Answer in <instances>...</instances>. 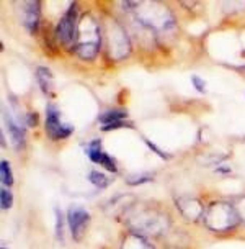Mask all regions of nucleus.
<instances>
[{
	"label": "nucleus",
	"instance_id": "f257e3e1",
	"mask_svg": "<svg viewBox=\"0 0 245 249\" xmlns=\"http://www.w3.org/2000/svg\"><path fill=\"white\" fill-rule=\"evenodd\" d=\"M131 7L136 12V18L144 23L147 28L155 31H168L175 28V18L167 7L154 2H142V3H131Z\"/></svg>",
	"mask_w": 245,
	"mask_h": 249
},
{
	"label": "nucleus",
	"instance_id": "f03ea898",
	"mask_svg": "<svg viewBox=\"0 0 245 249\" xmlns=\"http://www.w3.org/2000/svg\"><path fill=\"white\" fill-rule=\"evenodd\" d=\"M100 26H98L93 17L87 15L85 18L79 21L74 51L82 59H93L100 51Z\"/></svg>",
	"mask_w": 245,
	"mask_h": 249
},
{
	"label": "nucleus",
	"instance_id": "7ed1b4c3",
	"mask_svg": "<svg viewBox=\"0 0 245 249\" xmlns=\"http://www.w3.org/2000/svg\"><path fill=\"white\" fill-rule=\"evenodd\" d=\"M239 221L237 210L226 202H214L204 213V223L211 230L216 231H226L229 228H234Z\"/></svg>",
	"mask_w": 245,
	"mask_h": 249
},
{
	"label": "nucleus",
	"instance_id": "20e7f679",
	"mask_svg": "<svg viewBox=\"0 0 245 249\" xmlns=\"http://www.w3.org/2000/svg\"><path fill=\"white\" fill-rule=\"evenodd\" d=\"M77 26H79V15H77V5L72 3L67 12L62 15L61 21L57 23L56 35L57 39L67 48L75 46V38H77Z\"/></svg>",
	"mask_w": 245,
	"mask_h": 249
},
{
	"label": "nucleus",
	"instance_id": "39448f33",
	"mask_svg": "<svg viewBox=\"0 0 245 249\" xmlns=\"http://www.w3.org/2000/svg\"><path fill=\"white\" fill-rule=\"evenodd\" d=\"M46 131L54 140H64L74 133V126L61 122V113L54 105H48L46 108Z\"/></svg>",
	"mask_w": 245,
	"mask_h": 249
},
{
	"label": "nucleus",
	"instance_id": "423d86ee",
	"mask_svg": "<svg viewBox=\"0 0 245 249\" xmlns=\"http://www.w3.org/2000/svg\"><path fill=\"white\" fill-rule=\"evenodd\" d=\"M129 51H131V44L126 33L119 25H114L110 30V56H113L114 59H121L129 54Z\"/></svg>",
	"mask_w": 245,
	"mask_h": 249
},
{
	"label": "nucleus",
	"instance_id": "0eeeda50",
	"mask_svg": "<svg viewBox=\"0 0 245 249\" xmlns=\"http://www.w3.org/2000/svg\"><path fill=\"white\" fill-rule=\"evenodd\" d=\"M88 221H90V215L85 208L82 207H70L67 212V223L70 228V233L75 239H80L85 231Z\"/></svg>",
	"mask_w": 245,
	"mask_h": 249
},
{
	"label": "nucleus",
	"instance_id": "6e6552de",
	"mask_svg": "<svg viewBox=\"0 0 245 249\" xmlns=\"http://www.w3.org/2000/svg\"><path fill=\"white\" fill-rule=\"evenodd\" d=\"M3 123H5L8 135H10V138H12L13 146H15V148H23V144H25V130L21 128V124L7 112L5 108H3Z\"/></svg>",
	"mask_w": 245,
	"mask_h": 249
},
{
	"label": "nucleus",
	"instance_id": "1a4fd4ad",
	"mask_svg": "<svg viewBox=\"0 0 245 249\" xmlns=\"http://www.w3.org/2000/svg\"><path fill=\"white\" fill-rule=\"evenodd\" d=\"M39 15H41V3L39 2H28L26 3L23 23H25V28L28 30L30 33H34V31L38 30Z\"/></svg>",
	"mask_w": 245,
	"mask_h": 249
},
{
	"label": "nucleus",
	"instance_id": "9d476101",
	"mask_svg": "<svg viewBox=\"0 0 245 249\" xmlns=\"http://www.w3.org/2000/svg\"><path fill=\"white\" fill-rule=\"evenodd\" d=\"M36 79H38V86L43 90L44 95H52V86H54V77L52 72L44 66H39L36 69Z\"/></svg>",
	"mask_w": 245,
	"mask_h": 249
},
{
	"label": "nucleus",
	"instance_id": "9b49d317",
	"mask_svg": "<svg viewBox=\"0 0 245 249\" xmlns=\"http://www.w3.org/2000/svg\"><path fill=\"white\" fill-rule=\"evenodd\" d=\"M126 117H128L126 110H108V112L100 115V120H98V122L101 123V126H106V124H111V123L123 122Z\"/></svg>",
	"mask_w": 245,
	"mask_h": 249
},
{
	"label": "nucleus",
	"instance_id": "f8f14e48",
	"mask_svg": "<svg viewBox=\"0 0 245 249\" xmlns=\"http://www.w3.org/2000/svg\"><path fill=\"white\" fill-rule=\"evenodd\" d=\"M121 249H154V248L146 241V238L134 234V236H129L126 241L123 243Z\"/></svg>",
	"mask_w": 245,
	"mask_h": 249
},
{
	"label": "nucleus",
	"instance_id": "ddd939ff",
	"mask_svg": "<svg viewBox=\"0 0 245 249\" xmlns=\"http://www.w3.org/2000/svg\"><path fill=\"white\" fill-rule=\"evenodd\" d=\"M85 151H87L88 158L92 159V162H95V164H100L101 158H103V154H105V151L101 149V143L98 140L92 141V143L85 148Z\"/></svg>",
	"mask_w": 245,
	"mask_h": 249
},
{
	"label": "nucleus",
	"instance_id": "4468645a",
	"mask_svg": "<svg viewBox=\"0 0 245 249\" xmlns=\"http://www.w3.org/2000/svg\"><path fill=\"white\" fill-rule=\"evenodd\" d=\"M0 180L5 187H10L13 184V176H12V169L7 159L0 161Z\"/></svg>",
	"mask_w": 245,
	"mask_h": 249
},
{
	"label": "nucleus",
	"instance_id": "2eb2a0df",
	"mask_svg": "<svg viewBox=\"0 0 245 249\" xmlns=\"http://www.w3.org/2000/svg\"><path fill=\"white\" fill-rule=\"evenodd\" d=\"M88 180H90L95 187H98V189H106L110 184L108 177H106L103 172H98V171H90V174H88Z\"/></svg>",
	"mask_w": 245,
	"mask_h": 249
},
{
	"label": "nucleus",
	"instance_id": "dca6fc26",
	"mask_svg": "<svg viewBox=\"0 0 245 249\" xmlns=\"http://www.w3.org/2000/svg\"><path fill=\"white\" fill-rule=\"evenodd\" d=\"M12 205H13V195L7 187H3L0 190V207H2L3 212H7L8 208H12Z\"/></svg>",
	"mask_w": 245,
	"mask_h": 249
},
{
	"label": "nucleus",
	"instance_id": "f3484780",
	"mask_svg": "<svg viewBox=\"0 0 245 249\" xmlns=\"http://www.w3.org/2000/svg\"><path fill=\"white\" fill-rule=\"evenodd\" d=\"M154 179L152 174H147V172H139L136 176H131L128 177V184L129 185H141V184H146V182H150Z\"/></svg>",
	"mask_w": 245,
	"mask_h": 249
},
{
	"label": "nucleus",
	"instance_id": "a211bd4d",
	"mask_svg": "<svg viewBox=\"0 0 245 249\" xmlns=\"http://www.w3.org/2000/svg\"><path fill=\"white\" fill-rule=\"evenodd\" d=\"M56 238L59 241L64 239V216L59 208H56Z\"/></svg>",
	"mask_w": 245,
	"mask_h": 249
},
{
	"label": "nucleus",
	"instance_id": "6ab92c4d",
	"mask_svg": "<svg viewBox=\"0 0 245 249\" xmlns=\"http://www.w3.org/2000/svg\"><path fill=\"white\" fill-rule=\"evenodd\" d=\"M191 82H193V86H195V89L198 90L199 93H204L206 92V84H204V81L201 77H198V75H193L191 77Z\"/></svg>",
	"mask_w": 245,
	"mask_h": 249
},
{
	"label": "nucleus",
	"instance_id": "aec40b11",
	"mask_svg": "<svg viewBox=\"0 0 245 249\" xmlns=\"http://www.w3.org/2000/svg\"><path fill=\"white\" fill-rule=\"evenodd\" d=\"M146 144H147V146H149V149H152V151H154V153H157V154H159V156H160V158H162V159H170V158H172V156H170V154H168V153H165V151L159 149V148H157V146H155V144L152 143V141L146 140Z\"/></svg>",
	"mask_w": 245,
	"mask_h": 249
},
{
	"label": "nucleus",
	"instance_id": "412c9836",
	"mask_svg": "<svg viewBox=\"0 0 245 249\" xmlns=\"http://www.w3.org/2000/svg\"><path fill=\"white\" fill-rule=\"evenodd\" d=\"M123 126H129V128H131L132 124L128 123L126 120H123V122H116V123L106 124V126H101V130H103V131H110V130H116V128H123Z\"/></svg>",
	"mask_w": 245,
	"mask_h": 249
},
{
	"label": "nucleus",
	"instance_id": "4be33fe9",
	"mask_svg": "<svg viewBox=\"0 0 245 249\" xmlns=\"http://www.w3.org/2000/svg\"><path fill=\"white\" fill-rule=\"evenodd\" d=\"M26 123H28L30 126H36V124H38V115L36 113H28V115H26Z\"/></svg>",
	"mask_w": 245,
	"mask_h": 249
},
{
	"label": "nucleus",
	"instance_id": "5701e85b",
	"mask_svg": "<svg viewBox=\"0 0 245 249\" xmlns=\"http://www.w3.org/2000/svg\"><path fill=\"white\" fill-rule=\"evenodd\" d=\"M2 249H7V248H2Z\"/></svg>",
	"mask_w": 245,
	"mask_h": 249
}]
</instances>
